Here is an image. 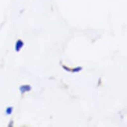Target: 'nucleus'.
Segmentation results:
<instances>
[{
    "mask_svg": "<svg viewBox=\"0 0 127 127\" xmlns=\"http://www.w3.org/2000/svg\"><path fill=\"white\" fill-rule=\"evenodd\" d=\"M20 90H21V93H24V92L29 91H30V90H31V87H30L29 85L22 86V87H20Z\"/></svg>",
    "mask_w": 127,
    "mask_h": 127,
    "instance_id": "obj_2",
    "label": "nucleus"
},
{
    "mask_svg": "<svg viewBox=\"0 0 127 127\" xmlns=\"http://www.w3.org/2000/svg\"><path fill=\"white\" fill-rule=\"evenodd\" d=\"M23 42L21 40H18L16 43V46H15V49H16V51H19V50L21 49V47H23Z\"/></svg>",
    "mask_w": 127,
    "mask_h": 127,
    "instance_id": "obj_1",
    "label": "nucleus"
},
{
    "mask_svg": "<svg viewBox=\"0 0 127 127\" xmlns=\"http://www.w3.org/2000/svg\"><path fill=\"white\" fill-rule=\"evenodd\" d=\"M12 107H9V108H7L6 110V113L8 114V115H10L11 113V112H12Z\"/></svg>",
    "mask_w": 127,
    "mask_h": 127,
    "instance_id": "obj_3",
    "label": "nucleus"
}]
</instances>
